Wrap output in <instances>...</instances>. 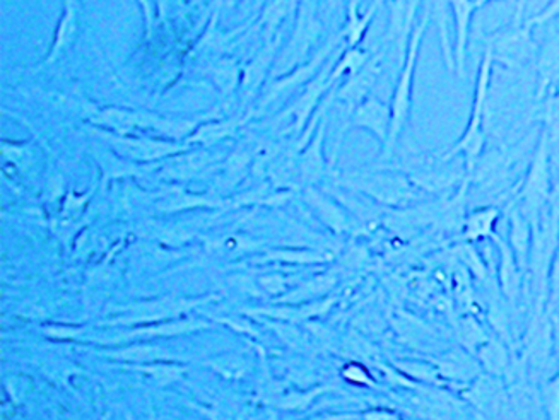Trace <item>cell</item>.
<instances>
[{"mask_svg": "<svg viewBox=\"0 0 559 420\" xmlns=\"http://www.w3.org/2000/svg\"><path fill=\"white\" fill-rule=\"evenodd\" d=\"M253 115L255 113L250 111L247 117L231 118V120H223V122L201 123L198 129L193 130L192 135L186 142L187 144H199L202 147L219 144V142L237 134L238 130L249 122Z\"/></svg>", "mask_w": 559, "mask_h": 420, "instance_id": "cell-20", "label": "cell"}, {"mask_svg": "<svg viewBox=\"0 0 559 420\" xmlns=\"http://www.w3.org/2000/svg\"><path fill=\"white\" fill-rule=\"evenodd\" d=\"M495 65H497V62H495L491 50L485 48L479 69H477L476 83H474L473 110H471L469 122H467L461 137L450 146V149L438 153L443 163L453 161L459 156L464 157L465 173L467 175L473 173L476 169V163L485 153L486 107H488L489 95H491L492 69H495Z\"/></svg>", "mask_w": 559, "mask_h": 420, "instance_id": "cell-2", "label": "cell"}, {"mask_svg": "<svg viewBox=\"0 0 559 420\" xmlns=\"http://www.w3.org/2000/svg\"><path fill=\"white\" fill-rule=\"evenodd\" d=\"M81 0H63L62 14H60L59 24H57L53 44L48 51L44 65L48 68L57 62L60 57L72 47L75 38L80 35Z\"/></svg>", "mask_w": 559, "mask_h": 420, "instance_id": "cell-15", "label": "cell"}, {"mask_svg": "<svg viewBox=\"0 0 559 420\" xmlns=\"http://www.w3.org/2000/svg\"><path fill=\"white\" fill-rule=\"evenodd\" d=\"M139 8H141L142 17H144V24H146V36L151 38L153 35L154 20H156V5L154 0H138Z\"/></svg>", "mask_w": 559, "mask_h": 420, "instance_id": "cell-30", "label": "cell"}, {"mask_svg": "<svg viewBox=\"0 0 559 420\" xmlns=\"http://www.w3.org/2000/svg\"><path fill=\"white\" fill-rule=\"evenodd\" d=\"M431 9L428 4L423 5L421 20L411 36L407 56L399 72L397 83H395L390 108H392V127H390V137L386 146L382 149L383 159H390L394 156L401 142L402 134L406 132L409 125L411 113H413L414 99V79H416V69H418L419 56H421L423 41H425L426 32L430 28Z\"/></svg>", "mask_w": 559, "mask_h": 420, "instance_id": "cell-3", "label": "cell"}, {"mask_svg": "<svg viewBox=\"0 0 559 420\" xmlns=\"http://www.w3.org/2000/svg\"><path fill=\"white\" fill-rule=\"evenodd\" d=\"M308 202H310L311 207L316 208L320 219L329 228L337 232L344 231L347 228V217L340 205H335L334 202L329 201V199L320 195V193L313 192V190H308Z\"/></svg>", "mask_w": 559, "mask_h": 420, "instance_id": "cell-25", "label": "cell"}, {"mask_svg": "<svg viewBox=\"0 0 559 420\" xmlns=\"http://www.w3.org/2000/svg\"><path fill=\"white\" fill-rule=\"evenodd\" d=\"M95 135L105 142L117 156L135 163H153L175 157L189 151V144L170 139L147 137V135H122L95 129Z\"/></svg>", "mask_w": 559, "mask_h": 420, "instance_id": "cell-8", "label": "cell"}, {"mask_svg": "<svg viewBox=\"0 0 559 420\" xmlns=\"http://www.w3.org/2000/svg\"><path fill=\"white\" fill-rule=\"evenodd\" d=\"M90 120L96 129L122 135H147V137L187 141L201 123L192 118L162 117L144 110L126 108H95Z\"/></svg>", "mask_w": 559, "mask_h": 420, "instance_id": "cell-1", "label": "cell"}, {"mask_svg": "<svg viewBox=\"0 0 559 420\" xmlns=\"http://www.w3.org/2000/svg\"><path fill=\"white\" fill-rule=\"evenodd\" d=\"M320 33H322V21L319 17V0H301L292 38L286 47L281 48L272 69V77H283L307 63L311 59V50L319 41Z\"/></svg>", "mask_w": 559, "mask_h": 420, "instance_id": "cell-6", "label": "cell"}, {"mask_svg": "<svg viewBox=\"0 0 559 420\" xmlns=\"http://www.w3.org/2000/svg\"><path fill=\"white\" fill-rule=\"evenodd\" d=\"M379 8V4H370L367 12H359V0H347L346 24L341 32L347 48H356L361 45Z\"/></svg>", "mask_w": 559, "mask_h": 420, "instance_id": "cell-19", "label": "cell"}, {"mask_svg": "<svg viewBox=\"0 0 559 420\" xmlns=\"http://www.w3.org/2000/svg\"><path fill=\"white\" fill-rule=\"evenodd\" d=\"M559 20V0H549L548 5L543 8V11L537 12L532 17H527L532 28L536 29L544 24L552 23V21Z\"/></svg>", "mask_w": 559, "mask_h": 420, "instance_id": "cell-28", "label": "cell"}, {"mask_svg": "<svg viewBox=\"0 0 559 420\" xmlns=\"http://www.w3.org/2000/svg\"><path fill=\"white\" fill-rule=\"evenodd\" d=\"M525 0H519L515 5V16L512 23L497 32L480 35L485 48L491 50L495 62L504 68L524 69L528 63L536 62L539 56V45L532 36L534 28L524 20Z\"/></svg>", "mask_w": 559, "mask_h": 420, "instance_id": "cell-4", "label": "cell"}, {"mask_svg": "<svg viewBox=\"0 0 559 420\" xmlns=\"http://www.w3.org/2000/svg\"><path fill=\"white\" fill-rule=\"evenodd\" d=\"M329 117L322 118V122L317 127L316 134L311 135L300 159H298V177L305 183H316L325 171V156H323V142H325V132H328Z\"/></svg>", "mask_w": 559, "mask_h": 420, "instance_id": "cell-16", "label": "cell"}, {"mask_svg": "<svg viewBox=\"0 0 559 420\" xmlns=\"http://www.w3.org/2000/svg\"><path fill=\"white\" fill-rule=\"evenodd\" d=\"M549 216L559 223V177L552 181L551 199H549Z\"/></svg>", "mask_w": 559, "mask_h": 420, "instance_id": "cell-31", "label": "cell"}, {"mask_svg": "<svg viewBox=\"0 0 559 420\" xmlns=\"http://www.w3.org/2000/svg\"><path fill=\"white\" fill-rule=\"evenodd\" d=\"M154 5H156V12H158L159 20H165L166 0H154Z\"/></svg>", "mask_w": 559, "mask_h": 420, "instance_id": "cell-35", "label": "cell"}, {"mask_svg": "<svg viewBox=\"0 0 559 420\" xmlns=\"http://www.w3.org/2000/svg\"><path fill=\"white\" fill-rule=\"evenodd\" d=\"M532 225L531 220L520 213V208H513L510 216V238H512L513 253L520 262H525L532 247Z\"/></svg>", "mask_w": 559, "mask_h": 420, "instance_id": "cell-24", "label": "cell"}, {"mask_svg": "<svg viewBox=\"0 0 559 420\" xmlns=\"http://www.w3.org/2000/svg\"><path fill=\"white\" fill-rule=\"evenodd\" d=\"M425 0H389V24H386L385 41L394 48L401 68L407 56L411 36L418 26L419 9Z\"/></svg>", "mask_w": 559, "mask_h": 420, "instance_id": "cell-10", "label": "cell"}, {"mask_svg": "<svg viewBox=\"0 0 559 420\" xmlns=\"http://www.w3.org/2000/svg\"><path fill=\"white\" fill-rule=\"evenodd\" d=\"M392 127V108L390 103L383 101L379 96H368L347 118L346 129L365 130L380 142V146H386Z\"/></svg>", "mask_w": 559, "mask_h": 420, "instance_id": "cell-12", "label": "cell"}, {"mask_svg": "<svg viewBox=\"0 0 559 420\" xmlns=\"http://www.w3.org/2000/svg\"><path fill=\"white\" fill-rule=\"evenodd\" d=\"M367 420H404L397 412L392 410H371V412L365 413Z\"/></svg>", "mask_w": 559, "mask_h": 420, "instance_id": "cell-32", "label": "cell"}, {"mask_svg": "<svg viewBox=\"0 0 559 420\" xmlns=\"http://www.w3.org/2000/svg\"><path fill=\"white\" fill-rule=\"evenodd\" d=\"M540 129L548 134L552 149L559 146V89L540 99Z\"/></svg>", "mask_w": 559, "mask_h": 420, "instance_id": "cell-26", "label": "cell"}, {"mask_svg": "<svg viewBox=\"0 0 559 420\" xmlns=\"http://www.w3.org/2000/svg\"><path fill=\"white\" fill-rule=\"evenodd\" d=\"M371 56H373V53L362 50L361 47H344V50L341 51L337 59H335L334 68H332V84L337 86V84L343 83L344 79L350 77V75H355L356 72L361 71V69L367 65L368 60L371 59Z\"/></svg>", "mask_w": 559, "mask_h": 420, "instance_id": "cell-22", "label": "cell"}, {"mask_svg": "<svg viewBox=\"0 0 559 420\" xmlns=\"http://www.w3.org/2000/svg\"><path fill=\"white\" fill-rule=\"evenodd\" d=\"M344 47L343 35H335L329 38L319 50L311 56V59L307 63L289 72V74L283 75V77L274 79L264 91H262V98H260L259 107L253 110L257 111L265 110L271 107L272 103L276 101L281 96L286 95L289 91L296 89V87H305L310 83L311 79L316 77L325 65L329 60Z\"/></svg>", "mask_w": 559, "mask_h": 420, "instance_id": "cell-9", "label": "cell"}, {"mask_svg": "<svg viewBox=\"0 0 559 420\" xmlns=\"http://www.w3.org/2000/svg\"><path fill=\"white\" fill-rule=\"evenodd\" d=\"M537 69V99L556 89L559 83V32L549 36L539 47L536 60Z\"/></svg>", "mask_w": 559, "mask_h": 420, "instance_id": "cell-17", "label": "cell"}, {"mask_svg": "<svg viewBox=\"0 0 559 420\" xmlns=\"http://www.w3.org/2000/svg\"><path fill=\"white\" fill-rule=\"evenodd\" d=\"M210 75L221 95L231 96L241 86V75L243 74H240L237 60L225 57L211 65Z\"/></svg>", "mask_w": 559, "mask_h": 420, "instance_id": "cell-23", "label": "cell"}, {"mask_svg": "<svg viewBox=\"0 0 559 420\" xmlns=\"http://www.w3.org/2000/svg\"><path fill=\"white\" fill-rule=\"evenodd\" d=\"M492 2H498V0H476L477 11H479V9H485L486 5L492 4ZM504 2H509V4L516 5V2H519V0H504Z\"/></svg>", "mask_w": 559, "mask_h": 420, "instance_id": "cell-34", "label": "cell"}, {"mask_svg": "<svg viewBox=\"0 0 559 420\" xmlns=\"http://www.w3.org/2000/svg\"><path fill=\"white\" fill-rule=\"evenodd\" d=\"M240 4V0H216V14H226V12L233 11Z\"/></svg>", "mask_w": 559, "mask_h": 420, "instance_id": "cell-33", "label": "cell"}, {"mask_svg": "<svg viewBox=\"0 0 559 420\" xmlns=\"http://www.w3.org/2000/svg\"><path fill=\"white\" fill-rule=\"evenodd\" d=\"M500 208L495 205H483L474 208L469 216L464 217L462 223V236L467 243H477V241L495 238L498 219H500Z\"/></svg>", "mask_w": 559, "mask_h": 420, "instance_id": "cell-18", "label": "cell"}, {"mask_svg": "<svg viewBox=\"0 0 559 420\" xmlns=\"http://www.w3.org/2000/svg\"><path fill=\"white\" fill-rule=\"evenodd\" d=\"M552 190V146L548 134L540 129L536 151L520 189L519 208L532 226L543 217L544 207L549 205Z\"/></svg>", "mask_w": 559, "mask_h": 420, "instance_id": "cell-5", "label": "cell"}, {"mask_svg": "<svg viewBox=\"0 0 559 420\" xmlns=\"http://www.w3.org/2000/svg\"><path fill=\"white\" fill-rule=\"evenodd\" d=\"M207 159H210L207 153H201V151L189 153V151H186V153H181V156L178 154L174 157V163L168 166V171L177 178H189L190 175L201 169L207 163Z\"/></svg>", "mask_w": 559, "mask_h": 420, "instance_id": "cell-27", "label": "cell"}, {"mask_svg": "<svg viewBox=\"0 0 559 420\" xmlns=\"http://www.w3.org/2000/svg\"><path fill=\"white\" fill-rule=\"evenodd\" d=\"M300 4L301 0H269L259 20V26L265 39L274 38L283 33L281 28L293 14H298Z\"/></svg>", "mask_w": 559, "mask_h": 420, "instance_id": "cell-21", "label": "cell"}, {"mask_svg": "<svg viewBox=\"0 0 559 420\" xmlns=\"http://www.w3.org/2000/svg\"><path fill=\"white\" fill-rule=\"evenodd\" d=\"M283 33L274 36V38L265 39L264 47L257 51L255 57L250 60L249 65L241 72V95L243 101L249 103L257 93H260L262 86L265 84V79L272 74L274 63H276L277 56L281 51V41H283Z\"/></svg>", "mask_w": 559, "mask_h": 420, "instance_id": "cell-14", "label": "cell"}, {"mask_svg": "<svg viewBox=\"0 0 559 420\" xmlns=\"http://www.w3.org/2000/svg\"><path fill=\"white\" fill-rule=\"evenodd\" d=\"M383 56L385 51L373 53L368 60L367 65L355 75L344 79L343 83L337 84L334 89V101L344 105L347 111V118L356 108L361 105L368 96L373 95V87L379 81L383 71Z\"/></svg>", "mask_w": 559, "mask_h": 420, "instance_id": "cell-11", "label": "cell"}, {"mask_svg": "<svg viewBox=\"0 0 559 420\" xmlns=\"http://www.w3.org/2000/svg\"><path fill=\"white\" fill-rule=\"evenodd\" d=\"M453 16V65L459 79H467V51H469L471 26L477 12L476 0H449Z\"/></svg>", "mask_w": 559, "mask_h": 420, "instance_id": "cell-13", "label": "cell"}, {"mask_svg": "<svg viewBox=\"0 0 559 420\" xmlns=\"http://www.w3.org/2000/svg\"><path fill=\"white\" fill-rule=\"evenodd\" d=\"M344 377L349 380V382L356 383V385H373L368 371L359 364L347 365L346 371H344Z\"/></svg>", "mask_w": 559, "mask_h": 420, "instance_id": "cell-29", "label": "cell"}, {"mask_svg": "<svg viewBox=\"0 0 559 420\" xmlns=\"http://www.w3.org/2000/svg\"><path fill=\"white\" fill-rule=\"evenodd\" d=\"M344 187L365 193L373 201L383 205H404L414 201L418 193L407 175L397 173L394 169L379 171H355L341 181Z\"/></svg>", "mask_w": 559, "mask_h": 420, "instance_id": "cell-7", "label": "cell"}]
</instances>
